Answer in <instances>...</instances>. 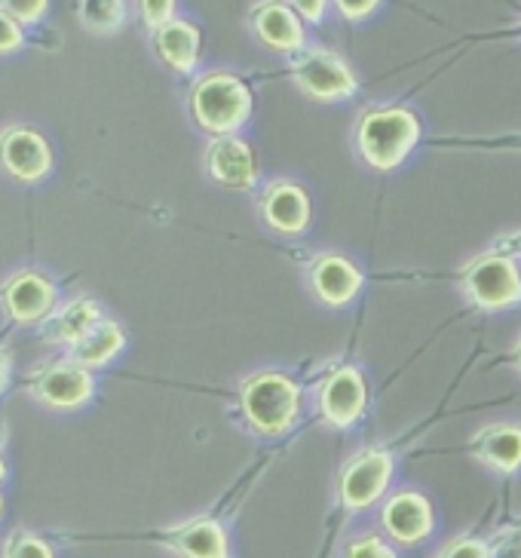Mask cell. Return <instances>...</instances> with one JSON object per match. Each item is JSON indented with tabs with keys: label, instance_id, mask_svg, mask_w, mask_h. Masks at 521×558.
Listing matches in <instances>:
<instances>
[{
	"label": "cell",
	"instance_id": "cell-14",
	"mask_svg": "<svg viewBox=\"0 0 521 558\" xmlns=\"http://www.w3.org/2000/svg\"><path fill=\"white\" fill-rule=\"evenodd\" d=\"M255 32L274 50H298L304 44L301 22L282 3H260L258 10H255Z\"/></svg>",
	"mask_w": 521,
	"mask_h": 558
},
{
	"label": "cell",
	"instance_id": "cell-15",
	"mask_svg": "<svg viewBox=\"0 0 521 558\" xmlns=\"http://www.w3.org/2000/svg\"><path fill=\"white\" fill-rule=\"evenodd\" d=\"M7 307L19 323L40 319L52 307V286L37 274H22L7 286Z\"/></svg>",
	"mask_w": 521,
	"mask_h": 558
},
{
	"label": "cell",
	"instance_id": "cell-22",
	"mask_svg": "<svg viewBox=\"0 0 521 558\" xmlns=\"http://www.w3.org/2000/svg\"><path fill=\"white\" fill-rule=\"evenodd\" d=\"M7 558H52V553H49L47 543H40L37 537L19 534L7 543Z\"/></svg>",
	"mask_w": 521,
	"mask_h": 558
},
{
	"label": "cell",
	"instance_id": "cell-2",
	"mask_svg": "<svg viewBox=\"0 0 521 558\" xmlns=\"http://www.w3.org/2000/svg\"><path fill=\"white\" fill-rule=\"evenodd\" d=\"M191 108H194V117L203 130L228 135L245 123V117L252 111V96L237 77L213 74V77L196 83Z\"/></svg>",
	"mask_w": 521,
	"mask_h": 558
},
{
	"label": "cell",
	"instance_id": "cell-10",
	"mask_svg": "<svg viewBox=\"0 0 521 558\" xmlns=\"http://www.w3.org/2000/svg\"><path fill=\"white\" fill-rule=\"evenodd\" d=\"M34 393L56 409H74L93 396V380L77 365H59L34 380Z\"/></svg>",
	"mask_w": 521,
	"mask_h": 558
},
{
	"label": "cell",
	"instance_id": "cell-13",
	"mask_svg": "<svg viewBox=\"0 0 521 558\" xmlns=\"http://www.w3.org/2000/svg\"><path fill=\"white\" fill-rule=\"evenodd\" d=\"M264 218H267L270 228L282 230V233L304 230L310 218V203L304 197V191L294 187V184H277V187H270L267 197H264Z\"/></svg>",
	"mask_w": 521,
	"mask_h": 558
},
{
	"label": "cell",
	"instance_id": "cell-21",
	"mask_svg": "<svg viewBox=\"0 0 521 558\" xmlns=\"http://www.w3.org/2000/svg\"><path fill=\"white\" fill-rule=\"evenodd\" d=\"M81 10L83 22L96 32H108L123 19V3H114V0H93V3H83Z\"/></svg>",
	"mask_w": 521,
	"mask_h": 558
},
{
	"label": "cell",
	"instance_id": "cell-18",
	"mask_svg": "<svg viewBox=\"0 0 521 558\" xmlns=\"http://www.w3.org/2000/svg\"><path fill=\"white\" fill-rule=\"evenodd\" d=\"M157 50L175 71H191L199 52V34L187 22H169L157 32Z\"/></svg>",
	"mask_w": 521,
	"mask_h": 558
},
{
	"label": "cell",
	"instance_id": "cell-19",
	"mask_svg": "<svg viewBox=\"0 0 521 558\" xmlns=\"http://www.w3.org/2000/svg\"><path fill=\"white\" fill-rule=\"evenodd\" d=\"M101 323L98 319V307L93 301H74L68 304L65 311L59 313L52 323H49V338L52 341H68V344H77L81 338L89 335V329Z\"/></svg>",
	"mask_w": 521,
	"mask_h": 558
},
{
	"label": "cell",
	"instance_id": "cell-4",
	"mask_svg": "<svg viewBox=\"0 0 521 558\" xmlns=\"http://www.w3.org/2000/svg\"><path fill=\"white\" fill-rule=\"evenodd\" d=\"M292 71L298 86L307 96H316V99H343V96H350L356 89L350 68L343 65L338 56H331L326 50L301 52L292 62Z\"/></svg>",
	"mask_w": 521,
	"mask_h": 558
},
{
	"label": "cell",
	"instance_id": "cell-1",
	"mask_svg": "<svg viewBox=\"0 0 521 558\" xmlns=\"http://www.w3.org/2000/svg\"><path fill=\"white\" fill-rule=\"evenodd\" d=\"M421 135V126L411 111L402 108H384L362 117L359 123V150L362 157L377 169H392L408 157V150L414 148Z\"/></svg>",
	"mask_w": 521,
	"mask_h": 558
},
{
	"label": "cell",
	"instance_id": "cell-11",
	"mask_svg": "<svg viewBox=\"0 0 521 558\" xmlns=\"http://www.w3.org/2000/svg\"><path fill=\"white\" fill-rule=\"evenodd\" d=\"M384 525L399 543H417L433 531V512L421 494H399L384 509Z\"/></svg>",
	"mask_w": 521,
	"mask_h": 558
},
{
	"label": "cell",
	"instance_id": "cell-16",
	"mask_svg": "<svg viewBox=\"0 0 521 558\" xmlns=\"http://www.w3.org/2000/svg\"><path fill=\"white\" fill-rule=\"evenodd\" d=\"M169 543L184 558H228V537L215 522H194L181 527Z\"/></svg>",
	"mask_w": 521,
	"mask_h": 558
},
{
	"label": "cell",
	"instance_id": "cell-24",
	"mask_svg": "<svg viewBox=\"0 0 521 558\" xmlns=\"http://www.w3.org/2000/svg\"><path fill=\"white\" fill-rule=\"evenodd\" d=\"M19 44H22V34H19L16 19L0 10V52L16 50Z\"/></svg>",
	"mask_w": 521,
	"mask_h": 558
},
{
	"label": "cell",
	"instance_id": "cell-20",
	"mask_svg": "<svg viewBox=\"0 0 521 558\" xmlns=\"http://www.w3.org/2000/svg\"><path fill=\"white\" fill-rule=\"evenodd\" d=\"M123 347V331L114 323H96L86 338L74 344V360L81 365H101Z\"/></svg>",
	"mask_w": 521,
	"mask_h": 558
},
{
	"label": "cell",
	"instance_id": "cell-23",
	"mask_svg": "<svg viewBox=\"0 0 521 558\" xmlns=\"http://www.w3.org/2000/svg\"><path fill=\"white\" fill-rule=\"evenodd\" d=\"M347 558H396L387 543H380L377 537H362L350 549H347Z\"/></svg>",
	"mask_w": 521,
	"mask_h": 558
},
{
	"label": "cell",
	"instance_id": "cell-26",
	"mask_svg": "<svg viewBox=\"0 0 521 558\" xmlns=\"http://www.w3.org/2000/svg\"><path fill=\"white\" fill-rule=\"evenodd\" d=\"M445 558H488V549L475 541H460L445 553Z\"/></svg>",
	"mask_w": 521,
	"mask_h": 558
},
{
	"label": "cell",
	"instance_id": "cell-3",
	"mask_svg": "<svg viewBox=\"0 0 521 558\" xmlns=\"http://www.w3.org/2000/svg\"><path fill=\"white\" fill-rule=\"evenodd\" d=\"M243 411L260 433H286L298 417V387L286 375H258L243 387Z\"/></svg>",
	"mask_w": 521,
	"mask_h": 558
},
{
	"label": "cell",
	"instance_id": "cell-6",
	"mask_svg": "<svg viewBox=\"0 0 521 558\" xmlns=\"http://www.w3.org/2000/svg\"><path fill=\"white\" fill-rule=\"evenodd\" d=\"M392 460L384 451H372L356 458L341 478V500L350 509H362L368 504H375L377 497L384 494L387 482H390Z\"/></svg>",
	"mask_w": 521,
	"mask_h": 558
},
{
	"label": "cell",
	"instance_id": "cell-9",
	"mask_svg": "<svg viewBox=\"0 0 521 558\" xmlns=\"http://www.w3.org/2000/svg\"><path fill=\"white\" fill-rule=\"evenodd\" d=\"M362 409H365V384H362V378L353 368H343V372L326 380L323 414H326L328 424L347 427V424H353L362 414Z\"/></svg>",
	"mask_w": 521,
	"mask_h": 558
},
{
	"label": "cell",
	"instance_id": "cell-25",
	"mask_svg": "<svg viewBox=\"0 0 521 558\" xmlns=\"http://www.w3.org/2000/svg\"><path fill=\"white\" fill-rule=\"evenodd\" d=\"M142 10H145V19L150 22V25H160V28H163V25L172 22L169 16H172V10H175V7H172L169 0H163V3H142Z\"/></svg>",
	"mask_w": 521,
	"mask_h": 558
},
{
	"label": "cell",
	"instance_id": "cell-8",
	"mask_svg": "<svg viewBox=\"0 0 521 558\" xmlns=\"http://www.w3.org/2000/svg\"><path fill=\"white\" fill-rule=\"evenodd\" d=\"M209 172L215 181L228 184V187H249L258 175V160L255 150L249 148L240 138H218L209 148Z\"/></svg>",
	"mask_w": 521,
	"mask_h": 558
},
{
	"label": "cell",
	"instance_id": "cell-17",
	"mask_svg": "<svg viewBox=\"0 0 521 558\" xmlns=\"http://www.w3.org/2000/svg\"><path fill=\"white\" fill-rule=\"evenodd\" d=\"M475 454L497 466V470H516L521 466V429L519 427H490L475 439Z\"/></svg>",
	"mask_w": 521,
	"mask_h": 558
},
{
	"label": "cell",
	"instance_id": "cell-7",
	"mask_svg": "<svg viewBox=\"0 0 521 558\" xmlns=\"http://www.w3.org/2000/svg\"><path fill=\"white\" fill-rule=\"evenodd\" d=\"M0 160L22 181H37L49 169L47 142L32 130H7L0 138Z\"/></svg>",
	"mask_w": 521,
	"mask_h": 558
},
{
	"label": "cell",
	"instance_id": "cell-30",
	"mask_svg": "<svg viewBox=\"0 0 521 558\" xmlns=\"http://www.w3.org/2000/svg\"><path fill=\"white\" fill-rule=\"evenodd\" d=\"M0 478H3V460H0Z\"/></svg>",
	"mask_w": 521,
	"mask_h": 558
},
{
	"label": "cell",
	"instance_id": "cell-5",
	"mask_svg": "<svg viewBox=\"0 0 521 558\" xmlns=\"http://www.w3.org/2000/svg\"><path fill=\"white\" fill-rule=\"evenodd\" d=\"M467 289L482 307H509L521 298V279L506 258H478L467 274Z\"/></svg>",
	"mask_w": 521,
	"mask_h": 558
},
{
	"label": "cell",
	"instance_id": "cell-29",
	"mask_svg": "<svg viewBox=\"0 0 521 558\" xmlns=\"http://www.w3.org/2000/svg\"><path fill=\"white\" fill-rule=\"evenodd\" d=\"M298 10L307 19H319L326 13V3H298Z\"/></svg>",
	"mask_w": 521,
	"mask_h": 558
},
{
	"label": "cell",
	"instance_id": "cell-28",
	"mask_svg": "<svg viewBox=\"0 0 521 558\" xmlns=\"http://www.w3.org/2000/svg\"><path fill=\"white\" fill-rule=\"evenodd\" d=\"M341 10H343V16L359 19V16H365V13H372V10H375V3H372V0H365V3H341Z\"/></svg>",
	"mask_w": 521,
	"mask_h": 558
},
{
	"label": "cell",
	"instance_id": "cell-31",
	"mask_svg": "<svg viewBox=\"0 0 521 558\" xmlns=\"http://www.w3.org/2000/svg\"><path fill=\"white\" fill-rule=\"evenodd\" d=\"M0 378H3V362H0Z\"/></svg>",
	"mask_w": 521,
	"mask_h": 558
},
{
	"label": "cell",
	"instance_id": "cell-12",
	"mask_svg": "<svg viewBox=\"0 0 521 558\" xmlns=\"http://www.w3.org/2000/svg\"><path fill=\"white\" fill-rule=\"evenodd\" d=\"M313 289L326 304H347L359 289L356 267L341 255H326L313 267Z\"/></svg>",
	"mask_w": 521,
	"mask_h": 558
},
{
	"label": "cell",
	"instance_id": "cell-27",
	"mask_svg": "<svg viewBox=\"0 0 521 558\" xmlns=\"http://www.w3.org/2000/svg\"><path fill=\"white\" fill-rule=\"evenodd\" d=\"M7 10L16 19H37L47 10V3H44V0H32V3H7Z\"/></svg>",
	"mask_w": 521,
	"mask_h": 558
}]
</instances>
